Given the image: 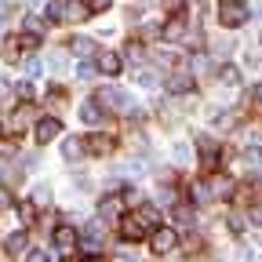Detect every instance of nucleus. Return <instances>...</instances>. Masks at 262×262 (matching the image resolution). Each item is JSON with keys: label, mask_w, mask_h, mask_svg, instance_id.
Returning a JSON list of instances; mask_svg holds the SVG:
<instances>
[{"label": "nucleus", "mask_w": 262, "mask_h": 262, "mask_svg": "<svg viewBox=\"0 0 262 262\" xmlns=\"http://www.w3.org/2000/svg\"><path fill=\"white\" fill-rule=\"evenodd\" d=\"M95 102H98V106H110L113 113H131V110H135L131 95H127V91H120V88H102V91L95 95Z\"/></svg>", "instance_id": "f257e3e1"}, {"label": "nucleus", "mask_w": 262, "mask_h": 262, "mask_svg": "<svg viewBox=\"0 0 262 262\" xmlns=\"http://www.w3.org/2000/svg\"><path fill=\"white\" fill-rule=\"evenodd\" d=\"M146 233H153V229L142 222V215H139V211H131V215H124V219H120V237H124V241H142Z\"/></svg>", "instance_id": "f03ea898"}, {"label": "nucleus", "mask_w": 262, "mask_h": 262, "mask_svg": "<svg viewBox=\"0 0 262 262\" xmlns=\"http://www.w3.org/2000/svg\"><path fill=\"white\" fill-rule=\"evenodd\" d=\"M175 244H179V233L171 226H160V229H153V237H149V248L157 251V255H168V251H175Z\"/></svg>", "instance_id": "7ed1b4c3"}, {"label": "nucleus", "mask_w": 262, "mask_h": 262, "mask_svg": "<svg viewBox=\"0 0 262 262\" xmlns=\"http://www.w3.org/2000/svg\"><path fill=\"white\" fill-rule=\"evenodd\" d=\"M251 15H248V8L244 4H222V11H219V22L226 26V29H237V26H244Z\"/></svg>", "instance_id": "20e7f679"}, {"label": "nucleus", "mask_w": 262, "mask_h": 262, "mask_svg": "<svg viewBox=\"0 0 262 262\" xmlns=\"http://www.w3.org/2000/svg\"><path fill=\"white\" fill-rule=\"evenodd\" d=\"M77 248H80L84 255H98V251H102V229H98V226L80 229V241H77Z\"/></svg>", "instance_id": "39448f33"}, {"label": "nucleus", "mask_w": 262, "mask_h": 262, "mask_svg": "<svg viewBox=\"0 0 262 262\" xmlns=\"http://www.w3.org/2000/svg\"><path fill=\"white\" fill-rule=\"evenodd\" d=\"M33 135H37V142H40V146H44V142H51V139H58V135H62V120H58V117H44V120H37Z\"/></svg>", "instance_id": "423d86ee"}, {"label": "nucleus", "mask_w": 262, "mask_h": 262, "mask_svg": "<svg viewBox=\"0 0 262 262\" xmlns=\"http://www.w3.org/2000/svg\"><path fill=\"white\" fill-rule=\"evenodd\" d=\"M51 241H55V248H58V251H73V248H77V241H80V233H77L73 226H55Z\"/></svg>", "instance_id": "0eeeda50"}, {"label": "nucleus", "mask_w": 262, "mask_h": 262, "mask_svg": "<svg viewBox=\"0 0 262 262\" xmlns=\"http://www.w3.org/2000/svg\"><path fill=\"white\" fill-rule=\"evenodd\" d=\"M120 66H124V58H120L117 51H98V55H95V70H102L106 77H117Z\"/></svg>", "instance_id": "6e6552de"}, {"label": "nucleus", "mask_w": 262, "mask_h": 262, "mask_svg": "<svg viewBox=\"0 0 262 262\" xmlns=\"http://www.w3.org/2000/svg\"><path fill=\"white\" fill-rule=\"evenodd\" d=\"M113 146H117V139H113V135H88V139H84V149H88V153H95V157L113 153Z\"/></svg>", "instance_id": "1a4fd4ad"}, {"label": "nucleus", "mask_w": 262, "mask_h": 262, "mask_svg": "<svg viewBox=\"0 0 262 262\" xmlns=\"http://www.w3.org/2000/svg\"><path fill=\"white\" fill-rule=\"evenodd\" d=\"M98 222H120V196H102L98 201Z\"/></svg>", "instance_id": "9d476101"}, {"label": "nucleus", "mask_w": 262, "mask_h": 262, "mask_svg": "<svg viewBox=\"0 0 262 262\" xmlns=\"http://www.w3.org/2000/svg\"><path fill=\"white\" fill-rule=\"evenodd\" d=\"M193 88H196V80H193L189 73H171V77H168V91H171V95H189Z\"/></svg>", "instance_id": "9b49d317"}, {"label": "nucleus", "mask_w": 262, "mask_h": 262, "mask_svg": "<svg viewBox=\"0 0 262 262\" xmlns=\"http://www.w3.org/2000/svg\"><path fill=\"white\" fill-rule=\"evenodd\" d=\"M88 149H84V139H77V135H70V139H62V157L66 160H80Z\"/></svg>", "instance_id": "f8f14e48"}, {"label": "nucleus", "mask_w": 262, "mask_h": 262, "mask_svg": "<svg viewBox=\"0 0 262 262\" xmlns=\"http://www.w3.org/2000/svg\"><path fill=\"white\" fill-rule=\"evenodd\" d=\"M182 33H186V18H182V15H175V18H168V22H164L160 37H164V40H179Z\"/></svg>", "instance_id": "ddd939ff"}, {"label": "nucleus", "mask_w": 262, "mask_h": 262, "mask_svg": "<svg viewBox=\"0 0 262 262\" xmlns=\"http://www.w3.org/2000/svg\"><path fill=\"white\" fill-rule=\"evenodd\" d=\"M196 149H201V157H204V164H208V168L219 160V142H215V139H208V135H201V139H196Z\"/></svg>", "instance_id": "4468645a"}, {"label": "nucleus", "mask_w": 262, "mask_h": 262, "mask_svg": "<svg viewBox=\"0 0 262 262\" xmlns=\"http://www.w3.org/2000/svg\"><path fill=\"white\" fill-rule=\"evenodd\" d=\"M26 248H29V237H26V229H18V233H11V237L4 241V251H8V255H22Z\"/></svg>", "instance_id": "2eb2a0df"}, {"label": "nucleus", "mask_w": 262, "mask_h": 262, "mask_svg": "<svg viewBox=\"0 0 262 262\" xmlns=\"http://www.w3.org/2000/svg\"><path fill=\"white\" fill-rule=\"evenodd\" d=\"M80 120L84 124H98V120H102V106H98L95 98H88V102L80 106Z\"/></svg>", "instance_id": "dca6fc26"}, {"label": "nucleus", "mask_w": 262, "mask_h": 262, "mask_svg": "<svg viewBox=\"0 0 262 262\" xmlns=\"http://www.w3.org/2000/svg\"><path fill=\"white\" fill-rule=\"evenodd\" d=\"M66 11H70V8H66V0H51V4L44 8V18L48 22H66Z\"/></svg>", "instance_id": "f3484780"}, {"label": "nucleus", "mask_w": 262, "mask_h": 262, "mask_svg": "<svg viewBox=\"0 0 262 262\" xmlns=\"http://www.w3.org/2000/svg\"><path fill=\"white\" fill-rule=\"evenodd\" d=\"M70 48H73V55H80V58L95 55V40H88V37H73V40H70Z\"/></svg>", "instance_id": "a211bd4d"}, {"label": "nucleus", "mask_w": 262, "mask_h": 262, "mask_svg": "<svg viewBox=\"0 0 262 262\" xmlns=\"http://www.w3.org/2000/svg\"><path fill=\"white\" fill-rule=\"evenodd\" d=\"M139 215H142V222H146L149 229H160V211H157L153 204H142V208H139Z\"/></svg>", "instance_id": "6ab92c4d"}, {"label": "nucleus", "mask_w": 262, "mask_h": 262, "mask_svg": "<svg viewBox=\"0 0 262 262\" xmlns=\"http://www.w3.org/2000/svg\"><path fill=\"white\" fill-rule=\"evenodd\" d=\"M15 40H18L22 51H37V48H40V37H33V33H18Z\"/></svg>", "instance_id": "aec40b11"}, {"label": "nucleus", "mask_w": 262, "mask_h": 262, "mask_svg": "<svg viewBox=\"0 0 262 262\" xmlns=\"http://www.w3.org/2000/svg\"><path fill=\"white\" fill-rule=\"evenodd\" d=\"M26 33H33V37H44V18L26 15Z\"/></svg>", "instance_id": "412c9836"}, {"label": "nucleus", "mask_w": 262, "mask_h": 262, "mask_svg": "<svg viewBox=\"0 0 262 262\" xmlns=\"http://www.w3.org/2000/svg\"><path fill=\"white\" fill-rule=\"evenodd\" d=\"M193 201H196V204L211 201V186H208V182H196V186H193Z\"/></svg>", "instance_id": "4be33fe9"}, {"label": "nucleus", "mask_w": 262, "mask_h": 262, "mask_svg": "<svg viewBox=\"0 0 262 262\" xmlns=\"http://www.w3.org/2000/svg\"><path fill=\"white\" fill-rule=\"evenodd\" d=\"M211 189H215V196H229V193H233V182H229V179H215V182H208Z\"/></svg>", "instance_id": "5701e85b"}, {"label": "nucleus", "mask_w": 262, "mask_h": 262, "mask_svg": "<svg viewBox=\"0 0 262 262\" xmlns=\"http://www.w3.org/2000/svg\"><path fill=\"white\" fill-rule=\"evenodd\" d=\"M4 62H18V40L15 37L4 40Z\"/></svg>", "instance_id": "b1692460"}, {"label": "nucleus", "mask_w": 262, "mask_h": 262, "mask_svg": "<svg viewBox=\"0 0 262 262\" xmlns=\"http://www.w3.org/2000/svg\"><path fill=\"white\" fill-rule=\"evenodd\" d=\"M171 215H175V222H182V226H189V222H193V208H186V204H175V211H171Z\"/></svg>", "instance_id": "393cba45"}, {"label": "nucleus", "mask_w": 262, "mask_h": 262, "mask_svg": "<svg viewBox=\"0 0 262 262\" xmlns=\"http://www.w3.org/2000/svg\"><path fill=\"white\" fill-rule=\"evenodd\" d=\"M18 219H22V222H26V226H29V222H33V219H37V208H33V204H29V201H22V204H18Z\"/></svg>", "instance_id": "a878e982"}, {"label": "nucleus", "mask_w": 262, "mask_h": 262, "mask_svg": "<svg viewBox=\"0 0 262 262\" xmlns=\"http://www.w3.org/2000/svg\"><path fill=\"white\" fill-rule=\"evenodd\" d=\"M219 77H222V84H241V73L233 70V66H222V70H219Z\"/></svg>", "instance_id": "bb28decb"}, {"label": "nucleus", "mask_w": 262, "mask_h": 262, "mask_svg": "<svg viewBox=\"0 0 262 262\" xmlns=\"http://www.w3.org/2000/svg\"><path fill=\"white\" fill-rule=\"evenodd\" d=\"M110 4H113V0H84V8H88V11H95V15H98V11H106Z\"/></svg>", "instance_id": "cd10ccee"}, {"label": "nucleus", "mask_w": 262, "mask_h": 262, "mask_svg": "<svg viewBox=\"0 0 262 262\" xmlns=\"http://www.w3.org/2000/svg\"><path fill=\"white\" fill-rule=\"evenodd\" d=\"M77 77H80V80H91V77H95V66H91V62H80V66H77Z\"/></svg>", "instance_id": "c85d7f7f"}, {"label": "nucleus", "mask_w": 262, "mask_h": 262, "mask_svg": "<svg viewBox=\"0 0 262 262\" xmlns=\"http://www.w3.org/2000/svg\"><path fill=\"white\" fill-rule=\"evenodd\" d=\"M40 73V58H29L26 62V77H37Z\"/></svg>", "instance_id": "c756f323"}, {"label": "nucleus", "mask_w": 262, "mask_h": 262, "mask_svg": "<svg viewBox=\"0 0 262 262\" xmlns=\"http://www.w3.org/2000/svg\"><path fill=\"white\" fill-rule=\"evenodd\" d=\"M26 262H51V255H48V251H29Z\"/></svg>", "instance_id": "7c9ffc66"}, {"label": "nucleus", "mask_w": 262, "mask_h": 262, "mask_svg": "<svg viewBox=\"0 0 262 262\" xmlns=\"http://www.w3.org/2000/svg\"><path fill=\"white\" fill-rule=\"evenodd\" d=\"M8 98H11V84L0 77V102H8Z\"/></svg>", "instance_id": "2f4dec72"}, {"label": "nucleus", "mask_w": 262, "mask_h": 262, "mask_svg": "<svg viewBox=\"0 0 262 262\" xmlns=\"http://www.w3.org/2000/svg\"><path fill=\"white\" fill-rule=\"evenodd\" d=\"M127 48H131V51H127V55H131V58H135V62H139V58H142V44H139V40H131V44H127Z\"/></svg>", "instance_id": "473e14b6"}, {"label": "nucleus", "mask_w": 262, "mask_h": 262, "mask_svg": "<svg viewBox=\"0 0 262 262\" xmlns=\"http://www.w3.org/2000/svg\"><path fill=\"white\" fill-rule=\"evenodd\" d=\"M18 98H26V102H29V98H33V84H18Z\"/></svg>", "instance_id": "72a5a7b5"}, {"label": "nucleus", "mask_w": 262, "mask_h": 262, "mask_svg": "<svg viewBox=\"0 0 262 262\" xmlns=\"http://www.w3.org/2000/svg\"><path fill=\"white\" fill-rule=\"evenodd\" d=\"M139 80H142V84L149 88V84H157V73H149V70H142V73H139Z\"/></svg>", "instance_id": "f704fd0d"}, {"label": "nucleus", "mask_w": 262, "mask_h": 262, "mask_svg": "<svg viewBox=\"0 0 262 262\" xmlns=\"http://www.w3.org/2000/svg\"><path fill=\"white\" fill-rule=\"evenodd\" d=\"M251 222H255V226H262V204H255V208H251Z\"/></svg>", "instance_id": "c9c22d12"}, {"label": "nucleus", "mask_w": 262, "mask_h": 262, "mask_svg": "<svg viewBox=\"0 0 262 262\" xmlns=\"http://www.w3.org/2000/svg\"><path fill=\"white\" fill-rule=\"evenodd\" d=\"M0 204H8V189L4 186H0Z\"/></svg>", "instance_id": "e433bc0d"}, {"label": "nucleus", "mask_w": 262, "mask_h": 262, "mask_svg": "<svg viewBox=\"0 0 262 262\" xmlns=\"http://www.w3.org/2000/svg\"><path fill=\"white\" fill-rule=\"evenodd\" d=\"M255 102H262V84H258V88H255Z\"/></svg>", "instance_id": "4c0bfd02"}, {"label": "nucleus", "mask_w": 262, "mask_h": 262, "mask_svg": "<svg viewBox=\"0 0 262 262\" xmlns=\"http://www.w3.org/2000/svg\"><path fill=\"white\" fill-rule=\"evenodd\" d=\"M226 4H241V0H226Z\"/></svg>", "instance_id": "58836bf2"}, {"label": "nucleus", "mask_w": 262, "mask_h": 262, "mask_svg": "<svg viewBox=\"0 0 262 262\" xmlns=\"http://www.w3.org/2000/svg\"><path fill=\"white\" fill-rule=\"evenodd\" d=\"M0 135H4V124H0Z\"/></svg>", "instance_id": "ea45409f"}, {"label": "nucleus", "mask_w": 262, "mask_h": 262, "mask_svg": "<svg viewBox=\"0 0 262 262\" xmlns=\"http://www.w3.org/2000/svg\"><path fill=\"white\" fill-rule=\"evenodd\" d=\"M0 15H4V4H0Z\"/></svg>", "instance_id": "a19ab883"}]
</instances>
